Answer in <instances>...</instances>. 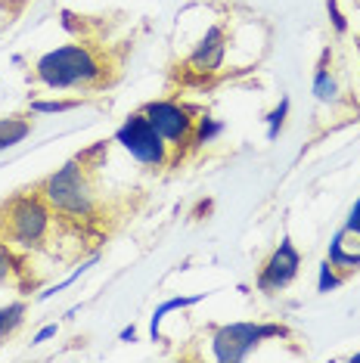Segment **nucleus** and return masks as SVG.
Masks as SVG:
<instances>
[{
    "instance_id": "1",
    "label": "nucleus",
    "mask_w": 360,
    "mask_h": 363,
    "mask_svg": "<svg viewBox=\"0 0 360 363\" xmlns=\"http://www.w3.org/2000/svg\"><path fill=\"white\" fill-rule=\"evenodd\" d=\"M103 62L96 60V53L84 44H65L56 50L44 53L35 65V75L40 78V84L65 90V87H81V84H94L103 78Z\"/></svg>"
},
{
    "instance_id": "2",
    "label": "nucleus",
    "mask_w": 360,
    "mask_h": 363,
    "mask_svg": "<svg viewBox=\"0 0 360 363\" xmlns=\"http://www.w3.org/2000/svg\"><path fill=\"white\" fill-rule=\"evenodd\" d=\"M40 196L47 199V205H53L56 211L69 214V218H87L94 211V193H90V184L84 174V162L81 159L65 162L56 174L44 180Z\"/></svg>"
},
{
    "instance_id": "3",
    "label": "nucleus",
    "mask_w": 360,
    "mask_h": 363,
    "mask_svg": "<svg viewBox=\"0 0 360 363\" xmlns=\"http://www.w3.org/2000/svg\"><path fill=\"white\" fill-rule=\"evenodd\" d=\"M286 335H289V329L280 323H230V326H220L215 333L211 348H215V357L220 363H240L261 342H267V338H286Z\"/></svg>"
},
{
    "instance_id": "4",
    "label": "nucleus",
    "mask_w": 360,
    "mask_h": 363,
    "mask_svg": "<svg viewBox=\"0 0 360 363\" xmlns=\"http://www.w3.org/2000/svg\"><path fill=\"white\" fill-rule=\"evenodd\" d=\"M116 143H121L130 152V159H137L140 164L159 168L168 162V143L159 130L152 128V121L143 112H134L125 118V125L116 130Z\"/></svg>"
},
{
    "instance_id": "5",
    "label": "nucleus",
    "mask_w": 360,
    "mask_h": 363,
    "mask_svg": "<svg viewBox=\"0 0 360 363\" xmlns=\"http://www.w3.org/2000/svg\"><path fill=\"white\" fill-rule=\"evenodd\" d=\"M6 220H10V236L19 245H38L50 224L47 199L44 196H19L6 211Z\"/></svg>"
},
{
    "instance_id": "6",
    "label": "nucleus",
    "mask_w": 360,
    "mask_h": 363,
    "mask_svg": "<svg viewBox=\"0 0 360 363\" xmlns=\"http://www.w3.org/2000/svg\"><path fill=\"white\" fill-rule=\"evenodd\" d=\"M143 115L152 121V128L165 137V143L177 146V150L193 140L196 118L186 106H180L174 100H155L150 106H143Z\"/></svg>"
},
{
    "instance_id": "7",
    "label": "nucleus",
    "mask_w": 360,
    "mask_h": 363,
    "mask_svg": "<svg viewBox=\"0 0 360 363\" xmlns=\"http://www.w3.org/2000/svg\"><path fill=\"white\" fill-rule=\"evenodd\" d=\"M298 267H301V255L296 252V245H292L289 236L280 239V245H276V252L267 258V264L261 267L258 274V289L267 295L280 292L292 283V279L298 277Z\"/></svg>"
},
{
    "instance_id": "8",
    "label": "nucleus",
    "mask_w": 360,
    "mask_h": 363,
    "mask_svg": "<svg viewBox=\"0 0 360 363\" xmlns=\"http://www.w3.org/2000/svg\"><path fill=\"white\" fill-rule=\"evenodd\" d=\"M224 53H227L224 28L211 26L206 31V38H202L199 44H196V50L190 53V69L193 72H202V75H215L220 65H224Z\"/></svg>"
},
{
    "instance_id": "9",
    "label": "nucleus",
    "mask_w": 360,
    "mask_h": 363,
    "mask_svg": "<svg viewBox=\"0 0 360 363\" xmlns=\"http://www.w3.org/2000/svg\"><path fill=\"white\" fill-rule=\"evenodd\" d=\"M31 134V121L26 118H0V152L10 150V146L22 143Z\"/></svg>"
},
{
    "instance_id": "10",
    "label": "nucleus",
    "mask_w": 360,
    "mask_h": 363,
    "mask_svg": "<svg viewBox=\"0 0 360 363\" xmlns=\"http://www.w3.org/2000/svg\"><path fill=\"white\" fill-rule=\"evenodd\" d=\"M206 295H190V298H168L165 304H159L152 313V320H150V335H152V342H159V326H162V320L168 317L171 311H184V308H193L196 301H202Z\"/></svg>"
},
{
    "instance_id": "11",
    "label": "nucleus",
    "mask_w": 360,
    "mask_h": 363,
    "mask_svg": "<svg viewBox=\"0 0 360 363\" xmlns=\"http://www.w3.org/2000/svg\"><path fill=\"white\" fill-rule=\"evenodd\" d=\"M326 60H330V53H323V60L314 72V96L320 103H332L335 94H339V87H335V78L330 75V69H326Z\"/></svg>"
},
{
    "instance_id": "12",
    "label": "nucleus",
    "mask_w": 360,
    "mask_h": 363,
    "mask_svg": "<svg viewBox=\"0 0 360 363\" xmlns=\"http://www.w3.org/2000/svg\"><path fill=\"white\" fill-rule=\"evenodd\" d=\"M342 239H345V230H339V233L332 236V242H330V261L335 270L339 267H360V255H348L345 249H342Z\"/></svg>"
},
{
    "instance_id": "13",
    "label": "nucleus",
    "mask_w": 360,
    "mask_h": 363,
    "mask_svg": "<svg viewBox=\"0 0 360 363\" xmlns=\"http://www.w3.org/2000/svg\"><path fill=\"white\" fill-rule=\"evenodd\" d=\"M22 320H26V304H22V301L0 308V338H6L10 333H16Z\"/></svg>"
},
{
    "instance_id": "14",
    "label": "nucleus",
    "mask_w": 360,
    "mask_h": 363,
    "mask_svg": "<svg viewBox=\"0 0 360 363\" xmlns=\"http://www.w3.org/2000/svg\"><path fill=\"white\" fill-rule=\"evenodd\" d=\"M220 134H224V125H220V121L199 118V121H196V128H193V140H190V143L193 146H206V143H211V140L220 137Z\"/></svg>"
},
{
    "instance_id": "15",
    "label": "nucleus",
    "mask_w": 360,
    "mask_h": 363,
    "mask_svg": "<svg viewBox=\"0 0 360 363\" xmlns=\"http://www.w3.org/2000/svg\"><path fill=\"white\" fill-rule=\"evenodd\" d=\"M286 115H289V100H280V106H276L274 112L267 115V140H276L280 137V130H283V125H286Z\"/></svg>"
},
{
    "instance_id": "16",
    "label": "nucleus",
    "mask_w": 360,
    "mask_h": 363,
    "mask_svg": "<svg viewBox=\"0 0 360 363\" xmlns=\"http://www.w3.org/2000/svg\"><path fill=\"white\" fill-rule=\"evenodd\" d=\"M342 286V277L335 274V267L330 261L320 264V277H317V292H332V289Z\"/></svg>"
},
{
    "instance_id": "17",
    "label": "nucleus",
    "mask_w": 360,
    "mask_h": 363,
    "mask_svg": "<svg viewBox=\"0 0 360 363\" xmlns=\"http://www.w3.org/2000/svg\"><path fill=\"white\" fill-rule=\"evenodd\" d=\"M75 106H81L78 100H65V103H31V109L35 112H69V109H75Z\"/></svg>"
},
{
    "instance_id": "18",
    "label": "nucleus",
    "mask_w": 360,
    "mask_h": 363,
    "mask_svg": "<svg viewBox=\"0 0 360 363\" xmlns=\"http://www.w3.org/2000/svg\"><path fill=\"white\" fill-rule=\"evenodd\" d=\"M16 270H19V261L10 255V249H0V283L10 274H16Z\"/></svg>"
},
{
    "instance_id": "19",
    "label": "nucleus",
    "mask_w": 360,
    "mask_h": 363,
    "mask_svg": "<svg viewBox=\"0 0 360 363\" xmlns=\"http://www.w3.org/2000/svg\"><path fill=\"white\" fill-rule=\"evenodd\" d=\"M326 6H330V16H332V26H335V31H339V35H345L348 22H345V16H342L339 4H335V0H326Z\"/></svg>"
},
{
    "instance_id": "20",
    "label": "nucleus",
    "mask_w": 360,
    "mask_h": 363,
    "mask_svg": "<svg viewBox=\"0 0 360 363\" xmlns=\"http://www.w3.org/2000/svg\"><path fill=\"white\" fill-rule=\"evenodd\" d=\"M345 233H357L360 236V199L354 202V208H351L348 220H345Z\"/></svg>"
},
{
    "instance_id": "21",
    "label": "nucleus",
    "mask_w": 360,
    "mask_h": 363,
    "mask_svg": "<svg viewBox=\"0 0 360 363\" xmlns=\"http://www.w3.org/2000/svg\"><path fill=\"white\" fill-rule=\"evenodd\" d=\"M53 335H56V323H50V326H44V329H40V333H38L35 338H31V345H44L47 338H53Z\"/></svg>"
},
{
    "instance_id": "22",
    "label": "nucleus",
    "mask_w": 360,
    "mask_h": 363,
    "mask_svg": "<svg viewBox=\"0 0 360 363\" xmlns=\"http://www.w3.org/2000/svg\"><path fill=\"white\" fill-rule=\"evenodd\" d=\"M118 338H121V342H134V338H137V329H134V326L121 329V335H118Z\"/></svg>"
},
{
    "instance_id": "23",
    "label": "nucleus",
    "mask_w": 360,
    "mask_h": 363,
    "mask_svg": "<svg viewBox=\"0 0 360 363\" xmlns=\"http://www.w3.org/2000/svg\"><path fill=\"white\" fill-rule=\"evenodd\" d=\"M351 360H357V363H360V354H354V357H351Z\"/></svg>"
}]
</instances>
